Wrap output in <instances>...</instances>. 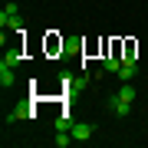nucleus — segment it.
<instances>
[{
    "label": "nucleus",
    "instance_id": "1",
    "mask_svg": "<svg viewBox=\"0 0 148 148\" xmlns=\"http://www.w3.org/2000/svg\"><path fill=\"white\" fill-rule=\"evenodd\" d=\"M109 109L115 112V115H128V112H132V102H125L122 95H115V99H109Z\"/></svg>",
    "mask_w": 148,
    "mask_h": 148
},
{
    "label": "nucleus",
    "instance_id": "2",
    "mask_svg": "<svg viewBox=\"0 0 148 148\" xmlns=\"http://www.w3.org/2000/svg\"><path fill=\"white\" fill-rule=\"evenodd\" d=\"M69 132H73V138H76V142H89L95 128H92V125H82V122H79V125H73Z\"/></svg>",
    "mask_w": 148,
    "mask_h": 148
},
{
    "label": "nucleus",
    "instance_id": "3",
    "mask_svg": "<svg viewBox=\"0 0 148 148\" xmlns=\"http://www.w3.org/2000/svg\"><path fill=\"white\" fill-rule=\"evenodd\" d=\"M0 86H13V73L7 63H0Z\"/></svg>",
    "mask_w": 148,
    "mask_h": 148
},
{
    "label": "nucleus",
    "instance_id": "4",
    "mask_svg": "<svg viewBox=\"0 0 148 148\" xmlns=\"http://www.w3.org/2000/svg\"><path fill=\"white\" fill-rule=\"evenodd\" d=\"M102 69H106V73H119V69H122L119 56H109V59H102Z\"/></svg>",
    "mask_w": 148,
    "mask_h": 148
},
{
    "label": "nucleus",
    "instance_id": "5",
    "mask_svg": "<svg viewBox=\"0 0 148 148\" xmlns=\"http://www.w3.org/2000/svg\"><path fill=\"white\" fill-rule=\"evenodd\" d=\"M119 76H122V79H125V82H132V76H135V63H122Z\"/></svg>",
    "mask_w": 148,
    "mask_h": 148
},
{
    "label": "nucleus",
    "instance_id": "6",
    "mask_svg": "<svg viewBox=\"0 0 148 148\" xmlns=\"http://www.w3.org/2000/svg\"><path fill=\"white\" fill-rule=\"evenodd\" d=\"M119 95H122V99H125V102H135V86H122V89H119Z\"/></svg>",
    "mask_w": 148,
    "mask_h": 148
},
{
    "label": "nucleus",
    "instance_id": "7",
    "mask_svg": "<svg viewBox=\"0 0 148 148\" xmlns=\"http://www.w3.org/2000/svg\"><path fill=\"white\" fill-rule=\"evenodd\" d=\"M69 142H76V138H73V132H56V145H59V148H66Z\"/></svg>",
    "mask_w": 148,
    "mask_h": 148
},
{
    "label": "nucleus",
    "instance_id": "8",
    "mask_svg": "<svg viewBox=\"0 0 148 148\" xmlns=\"http://www.w3.org/2000/svg\"><path fill=\"white\" fill-rule=\"evenodd\" d=\"M27 115H33L30 109H16V112H10V115H7V122H16V119H27Z\"/></svg>",
    "mask_w": 148,
    "mask_h": 148
},
{
    "label": "nucleus",
    "instance_id": "9",
    "mask_svg": "<svg viewBox=\"0 0 148 148\" xmlns=\"http://www.w3.org/2000/svg\"><path fill=\"white\" fill-rule=\"evenodd\" d=\"M3 63H7V66H16V63H20V53H16V49H10V53L3 56Z\"/></svg>",
    "mask_w": 148,
    "mask_h": 148
},
{
    "label": "nucleus",
    "instance_id": "10",
    "mask_svg": "<svg viewBox=\"0 0 148 148\" xmlns=\"http://www.w3.org/2000/svg\"><path fill=\"white\" fill-rule=\"evenodd\" d=\"M69 128H73V122H69V119H59V122H56V132H69Z\"/></svg>",
    "mask_w": 148,
    "mask_h": 148
}]
</instances>
